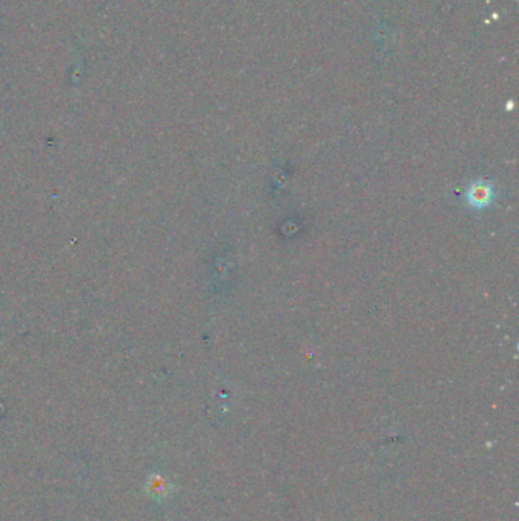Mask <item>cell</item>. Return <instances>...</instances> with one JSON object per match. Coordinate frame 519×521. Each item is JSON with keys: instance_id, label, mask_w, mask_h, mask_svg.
<instances>
[{"instance_id": "1", "label": "cell", "mask_w": 519, "mask_h": 521, "mask_svg": "<svg viewBox=\"0 0 519 521\" xmlns=\"http://www.w3.org/2000/svg\"><path fill=\"white\" fill-rule=\"evenodd\" d=\"M494 187L487 180H477L466 192V202L474 209H485L494 203Z\"/></svg>"}]
</instances>
